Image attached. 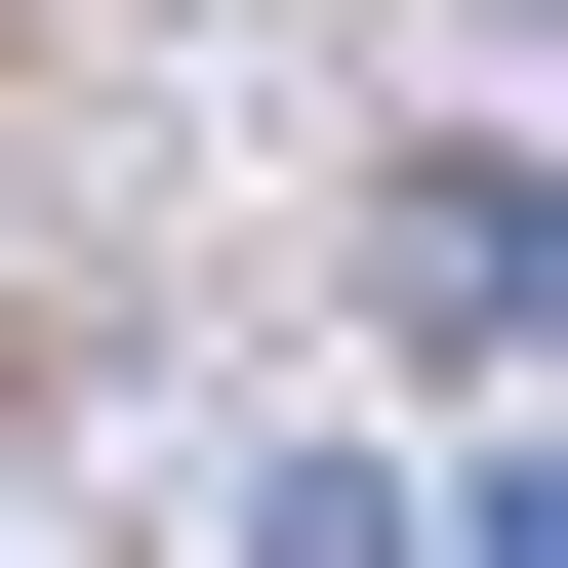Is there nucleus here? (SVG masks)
Here are the masks:
<instances>
[{
    "mask_svg": "<svg viewBox=\"0 0 568 568\" xmlns=\"http://www.w3.org/2000/svg\"><path fill=\"white\" fill-rule=\"evenodd\" d=\"M366 284L447 325V366H528V325H568V203H528V163H406V203H366Z\"/></svg>",
    "mask_w": 568,
    "mask_h": 568,
    "instance_id": "1",
    "label": "nucleus"
},
{
    "mask_svg": "<svg viewBox=\"0 0 568 568\" xmlns=\"http://www.w3.org/2000/svg\"><path fill=\"white\" fill-rule=\"evenodd\" d=\"M244 568H447V528H406L366 447H284V487H244Z\"/></svg>",
    "mask_w": 568,
    "mask_h": 568,
    "instance_id": "2",
    "label": "nucleus"
}]
</instances>
